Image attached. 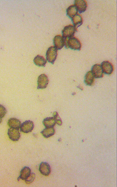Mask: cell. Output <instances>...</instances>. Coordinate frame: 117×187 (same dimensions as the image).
<instances>
[{
	"instance_id": "6da1fadb",
	"label": "cell",
	"mask_w": 117,
	"mask_h": 187,
	"mask_svg": "<svg viewBox=\"0 0 117 187\" xmlns=\"http://www.w3.org/2000/svg\"><path fill=\"white\" fill-rule=\"evenodd\" d=\"M65 40V46L66 49H71L75 50H81L82 44L80 41L75 37Z\"/></svg>"
},
{
	"instance_id": "7a4b0ae2",
	"label": "cell",
	"mask_w": 117,
	"mask_h": 187,
	"mask_svg": "<svg viewBox=\"0 0 117 187\" xmlns=\"http://www.w3.org/2000/svg\"><path fill=\"white\" fill-rule=\"evenodd\" d=\"M77 31V29L72 25H69L66 26L62 31L63 38L64 39H67L72 38L75 35L76 32Z\"/></svg>"
},
{
	"instance_id": "3957f363",
	"label": "cell",
	"mask_w": 117,
	"mask_h": 187,
	"mask_svg": "<svg viewBox=\"0 0 117 187\" xmlns=\"http://www.w3.org/2000/svg\"><path fill=\"white\" fill-rule=\"evenodd\" d=\"M57 56V49L54 46H51L47 50L46 59L49 63L54 64Z\"/></svg>"
},
{
	"instance_id": "277c9868",
	"label": "cell",
	"mask_w": 117,
	"mask_h": 187,
	"mask_svg": "<svg viewBox=\"0 0 117 187\" xmlns=\"http://www.w3.org/2000/svg\"><path fill=\"white\" fill-rule=\"evenodd\" d=\"M49 79L46 74H41L38 78L37 89H46L49 84Z\"/></svg>"
},
{
	"instance_id": "5b68a950",
	"label": "cell",
	"mask_w": 117,
	"mask_h": 187,
	"mask_svg": "<svg viewBox=\"0 0 117 187\" xmlns=\"http://www.w3.org/2000/svg\"><path fill=\"white\" fill-rule=\"evenodd\" d=\"M34 127V122L28 120L23 122L21 125L20 129L22 132L24 133H29L32 132Z\"/></svg>"
},
{
	"instance_id": "8992f818",
	"label": "cell",
	"mask_w": 117,
	"mask_h": 187,
	"mask_svg": "<svg viewBox=\"0 0 117 187\" xmlns=\"http://www.w3.org/2000/svg\"><path fill=\"white\" fill-rule=\"evenodd\" d=\"M100 65L103 73L109 75H111L113 72L114 70L113 65L109 61H103Z\"/></svg>"
},
{
	"instance_id": "52a82bcc",
	"label": "cell",
	"mask_w": 117,
	"mask_h": 187,
	"mask_svg": "<svg viewBox=\"0 0 117 187\" xmlns=\"http://www.w3.org/2000/svg\"><path fill=\"white\" fill-rule=\"evenodd\" d=\"M8 135L10 139L13 141H18L20 138V133L19 129L10 128L8 129Z\"/></svg>"
},
{
	"instance_id": "ba28073f",
	"label": "cell",
	"mask_w": 117,
	"mask_h": 187,
	"mask_svg": "<svg viewBox=\"0 0 117 187\" xmlns=\"http://www.w3.org/2000/svg\"><path fill=\"white\" fill-rule=\"evenodd\" d=\"M54 47L57 50H60L65 46V40L62 36L60 35L56 36L53 39Z\"/></svg>"
},
{
	"instance_id": "9c48e42d",
	"label": "cell",
	"mask_w": 117,
	"mask_h": 187,
	"mask_svg": "<svg viewBox=\"0 0 117 187\" xmlns=\"http://www.w3.org/2000/svg\"><path fill=\"white\" fill-rule=\"evenodd\" d=\"M91 72L95 78L103 77V73L100 65L96 64L92 67Z\"/></svg>"
},
{
	"instance_id": "30bf717a",
	"label": "cell",
	"mask_w": 117,
	"mask_h": 187,
	"mask_svg": "<svg viewBox=\"0 0 117 187\" xmlns=\"http://www.w3.org/2000/svg\"><path fill=\"white\" fill-rule=\"evenodd\" d=\"M75 5L80 13L84 12L88 7L87 3L85 0H75L74 1Z\"/></svg>"
},
{
	"instance_id": "8fae6325",
	"label": "cell",
	"mask_w": 117,
	"mask_h": 187,
	"mask_svg": "<svg viewBox=\"0 0 117 187\" xmlns=\"http://www.w3.org/2000/svg\"><path fill=\"white\" fill-rule=\"evenodd\" d=\"M39 171L42 175L48 176L51 173L50 166L47 163L42 162L40 165Z\"/></svg>"
},
{
	"instance_id": "7c38bea8",
	"label": "cell",
	"mask_w": 117,
	"mask_h": 187,
	"mask_svg": "<svg viewBox=\"0 0 117 187\" xmlns=\"http://www.w3.org/2000/svg\"><path fill=\"white\" fill-rule=\"evenodd\" d=\"M8 125L9 127L16 129L20 128L21 122L19 119L15 118H12L9 119L8 122Z\"/></svg>"
},
{
	"instance_id": "4fadbf2b",
	"label": "cell",
	"mask_w": 117,
	"mask_h": 187,
	"mask_svg": "<svg viewBox=\"0 0 117 187\" xmlns=\"http://www.w3.org/2000/svg\"><path fill=\"white\" fill-rule=\"evenodd\" d=\"M34 64L39 67H45L47 63V60L43 57L38 55L34 58Z\"/></svg>"
},
{
	"instance_id": "5bb4252c",
	"label": "cell",
	"mask_w": 117,
	"mask_h": 187,
	"mask_svg": "<svg viewBox=\"0 0 117 187\" xmlns=\"http://www.w3.org/2000/svg\"><path fill=\"white\" fill-rule=\"evenodd\" d=\"M31 174V169L28 167H24L20 171V175L18 180L19 181V179L25 180L29 177Z\"/></svg>"
},
{
	"instance_id": "9a60e30c",
	"label": "cell",
	"mask_w": 117,
	"mask_h": 187,
	"mask_svg": "<svg viewBox=\"0 0 117 187\" xmlns=\"http://www.w3.org/2000/svg\"><path fill=\"white\" fill-rule=\"evenodd\" d=\"M84 82L87 86H91L93 85L94 82V77L91 71H88L85 74Z\"/></svg>"
},
{
	"instance_id": "2e32d148",
	"label": "cell",
	"mask_w": 117,
	"mask_h": 187,
	"mask_svg": "<svg viewBox=\"0 0 117 187\" xmlns=\"http://www.w3.org/2000/svg\"><path fill=\"white\" fill-rule=\"evenodd\" d=\"M73 26L77 29L78 27L82 25L83 23V19L81 15L77 14L71 19Z\"/></svg>"
},
{
	"instance_id": "e0dca14e",
	"label": "cell",
	"mask_w": 117,
	"mask_h": 187,
	"mask_svg": "<svg viewBox=\"0 0 117 187\" xmlns=\"http://www.w3.org/2000/svg\"><path fill=\"white\" fill-rule=\"evenodd\" d=\"M78 11L75 5H71L67 8L66 10L67 16L70 18H72L76 15L77 14Z\"/></svg>"
},
{
	"instance_id": "ac0fdd59",
	"label": "cell",
	"mask_w": 117,
	"mask_h": 187,
	"mask_svg": "<svg viewBox=\"0 0 117 187\" xmlns=\"http://www.w3.org/2000/svg\"><path fill=\"white\" fill-rule=\"evenodd\" d=\"M41 133L45 138H49L55 134V128L54 127H46L41 132Z\"/></svg>"
},
{
	"instance_id": "d6986e66",
	"label": "cell",
	"mask_w": 117,
	"mask_h": 187,
	"mask_svg": "<svg viewBox=\"0 0 117 187\" xmlns=\"http://www.w3.org/2000/svg\"><path fill=\"white\" fill-rule=\"evenodd\" d=\"M43 123L45 127H54L56 124V122L53 117H50L44 119L43 121Z\"/></svg>"
},
{
	"instance_id": "ffe728a7",
	"label": "cell",
	"mask_w": 117,
	"mask_h": 187,
	"mask_svg": "<svg viewBox=\"0 0 117 187\" xmlns=\"http://www.w3.org/2000/svg\"><path fill=\"white\" fill-rule=\"evenodd\" d=\"M53 118L54 119L56 123L59 126H61L62 124V122L60 116H59L58 113L57 112H54L53 114Z\"/></svg>"
},
{
	"instance_id": "44dd1931",
	"label": "cell",
	"mask_w": 117,
	"mask_h": 187,
	"mask_svg": "<svg viewBox=\"0 0 117 187\" xmlns=\"http://www.w3.org/2000/svg\"><path fill=\"white\" fill-rule=\"evenodd\" d=\"M35 173H31L29 177L25 180L26 183L28 184L32 183L34 179H35Z\"/></svg>"
},
{
	"instance_id": "7402d4cb",
	"label": "cell",
	"mask_w": 117,
	"mask_h": 187,
	"mask_svg": "<svg viewBox=\"0 0 117 187\" xmlns=\"http://www.w3.org/2000/svg\"><path fill=\"white\" fill-rule=\"evenodd\" d=\"M7 113L6 108L3 106L0 105V117L3 118L5 116Z\"/></svg>"
},
{
	"instance_id": "603a6c76",
	"label": "cell",
	"mask_w": 117,
	"mask_h": 187,
	"mask_svg": "<svg viewBox=\"0 0 117 187\" xmlns=\"http://www.w3.org/2000/svg\"><path fill=\"white\" fill-rule=\"evenodd\" d=\"M2 122V118L0 117V123H1Z\"/></svg>"
}]
</instances>
